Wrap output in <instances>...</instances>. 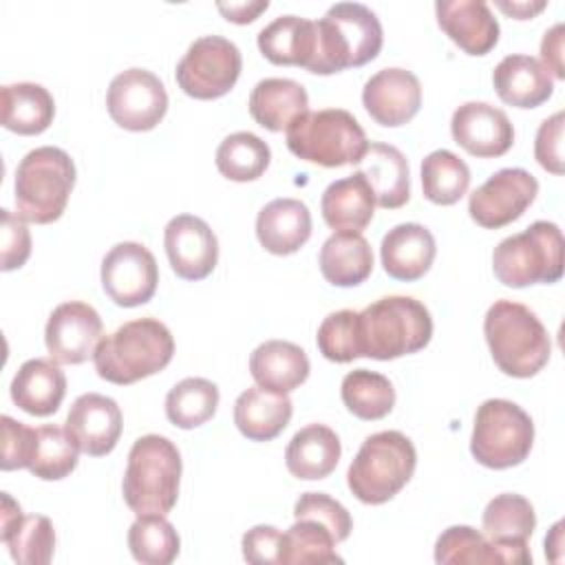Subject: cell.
Segmentation results:
<instances>
[{
  "label": "cell",
  "mask_w": 565,
  "mask_h": 565,
  "mask_svg": "<svg viewBox=\"0 0 565 565\" xmlns=\"http://www.w3.org/2000/svg\"><path fill=\"white\" fill-rule=\"evenodd\" d=\"M172 355L170 329L157 318H137L97 342L93 364L102 380L124 386L163 371Z\"/></svg>",
  "instance_id": "cell-1"
},
{
  "label": "cell",
  "mask_w": 565,
  "mask_h": 565,
  "mask_svg": "<svg viewBox=\"0 0 565 565\" xmlns=\"http://www.w3.org/2000/svg\"><path fill=\"white\" fill-rule=\"evenodd\" d=\"M384 42L382 22L366 4L335 2L316 22V53L309 73L331 75L375 60Z\"/></svg>",
  "instance_id": "cell-2"
},
{
  "label": "cell",
  "mask_w": 565,
  "mask_h": 565,
  "mask_svg": "<svg viewBox=\"0 0 565 565\" xmlns=\"http://www.w3.org/2000/svg\"><path fill=\"white\" fill-rule=\"evenodd\" d=\"M430 338V311L411 296H384L358 311L360 358L395 360L422 351Z\"/></svg>",
  "instance_id": "cell-3"
},
{
  "label": "cell",
  "mask_w": 565,
  "mask_h": 565,
  "mask_svg": "<svg viewBox=\"0 0 565 565\" xmlns=\"http://www.w3.org/2000/svg\"><path fill=\"white\" fill-rule=\"evenodd\" d=\"M494 364L510 377H532L550 360V335L539 316L514 300H494L483 318Z\"/></svg>",
  "instance_id": "cell-4"
},
{
  "label": "cell",
  "mask_w": 565,
  "mask_h": 565,
  "mask_svg": "<svg viewBox=\"0 0 565 565\" xmlns=\"http://www.w3.org/2000/svg\"><path fill=\"white\" fill-rule=\"evenodd\" d=\"M181 452L163 435L139 437L130 452L121 481L126 505L137 514H168L179 499Z\"/></svg>",
  "instance_id": "cell-5"
},
{
  "label": "cell",
  "mask_w": 565,
  "mask_h": 565,
  "mask_svg": "<svg viewBox=\"0 0 565 565\" xmlns=\"http://www.w3.org/2000/svg\"><path fill=\"white\" fill-rule=\"evenodd\" d=\"M75 163L66 150L40 146L29 150L15 168V207L18 214L38 225L57 221L75 185Z\"/></svg>",
  "instance_id": "cell-6"
},
{
  "label": "cell",
  "mask_w": 565,
  "mask_h": 565,
  "mask_svg": "<svg viewBox=\"0 0 565 565\" xmlns=\"http://www.w3.org/2000/svg\"><path fill=\"white\" fill-rule=\"evenodd\" d=\"M415 466L413 441L399 430H380L362 441L347 470V483L358 501L380 505L411 481Z\"/></svg>",
  "instance_id": "cell-7"
},
{
  "label": "cell",
  "mask_w": 565,
  "mask_h": 565,
  "mask_svg": "<svg viewBox=\"0 0 565 565\" xmlns=\"http://www.w3.org/2000/svg\"><path fill=\"white\" fill-rule=\"evenodd\" d=\"M287 148L302 161L322 168L360 163L369 139L360 121L342 108L307 110L285 130Z\"/></svg>",
  "instance_id": "cell-8"
},
{
  "label": "cell",
  "mask_w": 565,
  "mask_h": 565,
  "mask_svg": "<svg viewBox=\"0 0 565 565\" xmlns=\"http://www.w3.org/2000/svg\"><path fill=\"white\" fill-rule=\"evenodd\" d=\"M499 282L521 289L536 282H556L563 276V234L552 221H534L527 230L503 238L492 252Z\"/></svg>",
  "instance_id": "cell-9"
},
{
  "label": "cell",
  "mask_w": 565,
  "mask_h": 565,
  "mask_svg": "<svg viewBox=\"0 0 565 565\" xmlns=\"http://www.w3.org/2000/svg\"><path fill=\"white\" fill-rule=\"evenodd\" d=\"M534 444L532 417L514 402L492 397L475 413L472 457L492 470H505L527 459Z\"/></svg>",
  "instance_id": "cell-10"
},
{
  "label": "cell",
  "mask_w": 565,
  "mask_h": 565,
  "mask_svg": "<svg viewBox=\"0 0 565 565\" xmlns=\"http://www.w3.org/2000/svg\"><path fill=\"white\" fill-rule=\"evenodd\" d=\"M243 68L241 51L223 35L194 40L179 60L174 77L179 88L194 99H216L227 95Z\"/></svg>",
  "instance_id": "cell-11"
},
{
  "label": "cell",
  "mask_w": 565,
  "mask_h": 565,
  "mask_svg": "<svg viewBox=\"0 0 565 565\" xmlns=\"http://www.w3.org/2000/svg\"><path fill=\"white\" fill-rule=\"evenodd\" d=\"M106 108L110 119L126 130H152L166 117L168 93L152 71L135 66L110 79Z\"/></svg>",
  "instance_id": "cell-12"
},
{
  "label": "cell",
  "mask_w": 565,
  "mask_h": 565,
  "mask_svg": "<svg viewBox=\"0 0 565 565\" xmlns=\"http://www.w3.org/2000/svg\"><path fill=\"white\" fill-rule=\"evenodd\" d=\"M539 194V181L523 168H501L488 177L468 199L470 218L486 227L499 230L521 218Z\"/></svg>",
  "instance_id": "cell-13"
},
{
  "label": "cell",
  "mask_w": 565,
  "mask_h": 565,
  "mask_svg": "<svg viewBox=\"0 0 565 565\" xmlns=\"http://www.w3.org/2000/svg\"><path fill=\"white\" fill-rule=\"evenodd\" d=\"M159 285V267L152 252L135 241L113 245L102 260V287L119 307L148 302Z\"/></svg>",
  "instance_id": "cell-14"
},
{
  "label": "cell",
  "mask_w": 565,
  "mask_h": 565,
  "mask_svg": "<svg viewBox=\"0 0 565 565\" xmlns=\"http://www.w3.org/2000/svg\"><path fill=\"white\" fill-rule=\"evenodd\" d=\"M483 536L494 545L499 563L527 565L532 554L527 550V539L536 527V514L532 503L514 492L497 494L488 501L483 516Z\"/></svg>",
  "instance_id": "cell-15"
},
{
  "label": "cell",
  "mask_w": 565,
  "mask_h": 565,
  "mask_svg": "<svg viewBox=\"0 0 565 565\" xmlns=\"http://www.w3.org/2000/svg\"><path fill=\"white\" fill-rule=\"evenodd\" d=\"M102 318L88 302L68 300L57 305L44 329V342L51 360L57 364H82L102 340Z\"/></svg>",
  "instance_id": "cell-16"
},
{
  "label": "cell",
  "mask_w": 565,
  "mask_h": 565,
  "mask_svg": "<svg viewBox=\"0 0 565 565\" xmlns=\"http://www.w3.org/2000/svg\"><path fill=\"white\" fill-rule=\"evenodd\" d=\"M163 245L172 271L183 280H203L218 263L216 234L194 214L172 216L163 232Z\"/></svg>",
  "instance_id": "cell-17"
},
{
  "label": "cell",
  "mask_w": 565,
  "mask_h": 565,
  "mask_svg": "<svg viewBox=\"0 0 565 565\" xmlns=\"http://www.w3.org/2000/svg\"><path fill=\"white\" fill-rule=\"evenodd\" d=\"M450 132L468 154L492 159L505 154L514 143V126L508 115L488 102H466L450 119Z\"/></svg>",
  "instance_id": "cell-18"
},
{
  "label": "cell",
  "mask_w": 565,
  "mask_h": 565,
  "mask_svg": "<svg viewBox=\"0 0 565 565\" xmlns=\"http://www.w3.org/2000/svg\"><path fill=\"white\" fill-rule=\"evenodd\" d=\"M362 104L380 126L395 128L419 113L422 84L417 75L406 68H382L366 79Z\"/></svg>",
  "instance_id": "cell-19"
},
{
  "label": "cell",
  "mask_w": 565,
  "mask_h": 565,
  "mask_svg": "<svg viewBox=\"0 0 565 565\" xmlns=\"http://www.w3.org/2000/svg\"><path fill=\"white\" fill-rule=\"evenodd\" d=\"M121 411L113 397L102 393L79 395L66 415L64 428L79 446L82 452L90 457L108 455L121 435Z\"/></svg>",
  "instance_id": "cell-20"
},
{
  "label": "cell",
  "mask_w": 565,
  "mask_h": 565,
  "mask_svg": "<svg viewBox=\"0 0 565 565\" xmlns=\"http://www.w3.org/2000/svg\"><path fill=\"white\" fill-rule=\"evenodd\" d=\"M439 29L468 55H486L499 42V22L483 0H437Z\"/></svg>",
  "instance_id": "cell-21"
},
{
  "label": "cell",
  "mask_w": 565,
  "mask_h": 565,
  "mask_svg": "<svg viewBox=\"0 0 565 565\" xmlns=\"http://www.w3.org/2000/svg\"><path fill=\"white\" fill-rule=\"evenodd\" d=\"M437 254L435 236L422 223H399L391 227L380 245L384 271L404 282L419 280Z\"/></svg>",
  "instance_id": "cell-22"
},
{
  "label": "cell",
  "mask_w": 565,
  "mask_h": 565,
  "mask_svg": "<svg viewBox=\"0 0 565 565\" xmlns=\"http://www.w3.org/2000/svg\"><path fill=\"white\" fill-rule=\"evenodd\" d=\"M258 243L276 256L298 252L311 236V212L298 199H274L256 216Z\"/></svg>",
  "instance_id": "cell-23"
},
{
  "label": "cell",
  "mask_w": 565,
  "mask_h": 565,
  "mask_svg": "<svg viewBox=\"0 0 565 565\" xmlns=\"http://www.w3.org/2000/svg\"><path fill=\"white\" fill-rule=\"evenodd\" d=\"M492 84L501 102L516 108H536L554 93L547 68L532 55H505L492 71Z\"/></svg>",
  "instance_id": "cell-24"
},
{
  "label": "cell",
  "mask_w": 565,
  "mask_h": 565,
  "mask_svg": "<svg viewBox=\"0 0 565 565\" xmlns=\"http://www.w3.org/2000/svg\"><path fill=\"white\" fill-rule=\"evenodd\" d=\"M66 395V375L55 360H26L11 380V399L29 415H53Z\"/></svg>",
  "instance_id": "cell-25"
},
{
  "label": "cell",
  "mask_w": 565,
  "mask_h": 565,
  "mask_svg": "<svg viewBox=\"0 0 565 565\" xmlns=\"http://www.w3.org/2000/svg\"><path fill=\"white\" fill-rule=\"evenodd\" d=\"M360 172L366 177L375 203L384 210H397L411 199V170L404 152L391 143L373 141L369 143Z\"/></svg>",
  "instance_id": "cell-26"
},
{
  "label": "cell",
  "mask_w": 565,
  "mask_h": 565,
  "mask_svg": "<svg viewBox=\"0 0 565 565\" xmlns=\"http://www.w3.org/2000/svg\"><path fill=\"white\" fill-rule=\"evenodd\" d=\"M320 212L331 230L362 234L375 212V194L366 177L358 170L329 183L320 199Z\"/></svg>",
  "instance_id": "cell-27"
},
{
  "label": "cell",
  "mask_w": 565,
  "mask_h": 565,
  "mask_svg": "<svg viewBox=\"0 0 565 565\" xmlns=\"http://www.w3.org/2000/svg\"><path fill=\"white\" fill-rule=\"evenodd\" d=\"M294 413L287 393H276L263 386L243 391L234 402V424L243 437L252 441H269L278 437Z\"/></svg>",
  "instance_id": "cell-28"
},
{
  "label": "cell",
  "mask_w": 565,
  "mask_h": 565,
  "mask_svg": "<svg viewBox=\"0 0 565 565\" xmlns=\"http://www.w3.org/2000/svg\"><path fill=\"white\" fill-rule=\"evenodd\" d=\"M249 373L263 388L291 393L309 377V358L294 342L267 340L252 351Z\"/></svg>",
  "instance_id": "cell-29"
},
{
  "label": "cell",
  "mask_w": 565,
  "mask_h": 565,
  "mask_svg": "<svg viewBox=\"0 0 565 565\" xmlns=\"http://www.w3.org/2000/svg\"><path fill=\"white\" fill-rule=\"evenodd\" d=\"M247 106L258 126L280 132L309 110V95L296 79L265 77L252 88Z\"/></svg>",
  "instance_id": "cell-30"
},
{
  "label": "cell",
  "mask_w": 565,
  "mask_h": 565,
  "mask_svg": "<svg viewBox=\"0 0 565 565\" xmlns=\"http://www.w3.org/2000/svg\"><path fill=\"white\" fill-rule=\"evenodd\" d=\"M342 455L340 437L324 424H309L300 428L287 444V470L305 481L329 477Z\"/></svg>",
  "instance_id": "cell-31"
},
{
  "label": "cell",
  "mask_w": 565,
  "mask_h": 565,
  "mask_svg": "<svg viewBox=\"0 0 565 565\" xmlns=\"http://www.w3.org/2000/svg\"><path fill=\"white\" fill-rule=\"evenodd\" d=\"M256 42L271 64L309 68L316 53V22L298 15H278L258 31Z\"/></svg>",
  "instance_id": "cell-32"
},
{
  "label": "cell",
  "mask_w": 565,
  "mask_h": 565,
  "mask_svg": "<svg viewBox=\"0 0 565 565\" xmlns=\"http://www.w3.org/2000/svg\"><path fill=\"white\" fill-rule=\"evenodd\" d=\"M55 117L53 95L35 82H15L0 88L2 126L18 135H40Z\"/></svg>",
  "instance_id": "cell-33"
},
{
  "label": "cell",
  "mask_w": 565,
  "mask_h": 565,
  "mask_svg": "<svg viewBox=\"0 0 565 565\" xmlns=\"http://www.w3.org/2000/svg\"><path fill=\"white\" fill-rule=\"evenodd\" d=\"M318 265L327 282L355 287L373 271V249L358 232H335L322 243Z\"/></svg>",
  "instance_id": "cell-34"
},
{
  "label": "cell",
  "mask_w": 565,
  "mask_h": 565,
  "mask_svg": "<svg viewBox=\"0 0 565 565\" xmlns=\"http://www.w3.org/2000/svg\"><path fill=\"white\" fill-rule=\"evenodd\" d=\"M216 168L230 181H256L265 174L271 161V150L267 141L258 135L238 130L227 135L216 148Z\"/></svg>",
  "instance_id": "cell-35"
},
{
  "label": "cell",
  "mask_w": 565,
  "mask_h": 565,
  "mask_svg": "<svg viewBox=\"0 0 565 565\" xmlns=\"http://www.w3.org/2000/svg\"><path fill=\"white\" fill-rule=\"evenodd\" d=\"M340 395L349 413L360 419H382L395 406V388L382 373L369 369H355L344 375Z\"/></svg>",
  "instance_id": "cell-36"
},
{
  "label": "cell",
  "mask_w": 565,
  "mask_h": 565,
  "mask_svg": "<svg viewBox=\"0 0 565 565\" xmlns=\"http://www.w3.org/2000/svg\"><path fill=\"white\" fill-rule=\"evenodd\" d=\"M470 185V170L455 152L439 148L422 161V190L424 196L437 205L457 203Z\"/></svg>",
  "instance_id": "cell-37"
},
{
  "label": "cell",
  "mask_w": 565,
  "mask_h": 565,
  "mask_svg": "<svg viewBox=\"0 0 565 565\" xmlns=\"http://www.w3.org/2000/svg\"><path fill=\"white\" fill-rule=\"evenodd\" d=\"M218 386L205 377H185L166 395V415L179 428H196L214 417Z\"/></svg>",
  "instance_id": "cell-38"
},
{
  "label": "cell",
  "mask_w": 565,
  "mask_h": 565,
  "mask_svg": "<svg viewBox=\"0 0 565 565\" xmlns=\"http://www.w3.org/2000/svg\"><path fill=\"white\" fill-rule=\"evenodd\" d=\"M128 547L139 563L168 565L179 556L181 539L163 514H141L128 530Z\"/></svg>",
  "instance_id": "cell-39"
},
{
  "label": "cell",
  "mask_w": 565,
  "mask_h": 565,
  "mask_svg": "<svg viewBox=\"0 0 565 565\" xmlns=\"http://www.w3.org/2000/svg\"><path fill=\"white\" fill-rule=\"evenodd\" d=\"M79 446L66 433V428L46 424L35 428V446L29 461V472L44 481H57L68 477L77 466Z\"/></svg>",
  "instance_id": "cell-40"
},
{
  "label": "cell",
  "mask_w": 565,
  "mask_h": 565,
  "mask_svg": "<svg viewBox=\"0 0 565 565\" xmlns=\"http://www.w3.org/2000/svg\"><path fill=\"white\" fill-rule=\"evenodd\" d=\"M335 539L322 523L313 519H296V523L282 532L280 565H302V563H342L335 554Z\"/></svg>",
  "instance_id": "cell-41"
},
{
  "label": "cell",
  "mask_w": 565,
  "mask_h": 565,
  "mask_svg": "<svg viewBox=\"0 0 565 565\" xmlns=\"http://www.w3.org/2000/svg\"><path fill=\"white\" fill-rule=\"evenodd\" d=\"M0 541L9 547V554L20 565H46L55 550V530L49 516L22 514V519Z\"/></svg>",
  "instance_id": "cell-42"
},
{
  "label": "cell",
  "mask_w": 565,
  "mask_h": 565,
  "mask_svg": "<svg viewBox=\"0 0 565 565\" xmlns=\"http://www.w3.org/2000/svg\"><path fill=\"white\" fill-rule=\"evenodd\" d=\"M435 561L439 565H463V563H499L494 545L470 525L446 527L435 543Z\"/></svg>",
  "instance_id": "cell-43"
},
{
  "label": "cell",
  "mask_w": 565,
  "mask_h": 565,
  "mask_svg": "<svg viewBox=\"0 0 565 565\" xmlns=\"http://www.w3.org/2000/svg\"><path fill=\"white\" fill-rule=\"evenodd\" d=\"M320 353L338 364L353 362L360 358V344H358V311L353 309H340L329 313L316 335Z\"/></svg>",
  "instance_id": "cell-44"
},
{
  "label": "cell",
  "mask_w": 565,
  "mask_h": 565,
  "mask_svg": "<svg viewBox=\"0 0 565 565\" xmlns=\"http://www.w3.org/2000/svg\"><path fill=\"white\" fill-rule=\"evenodd\" d=\"M294 516L296 519H313V521L322 523L324 527H329V532L333 534V539L338 543L349 539L351 527H353L349 510L340 501H335L333 497H329L324 492H302L294 505Z\"/></svg>",
  "instance_id": "cell-45"
},
{
  "label": "cell",
  "mask_w": 565,
  "mask_h": 565,
  "mask_svg": "<svg viewBox=\"0 0 565 565\" xmlns=\"http://www.w3.org/2000/svg\"><path fill=\"white\" fill-rule=\"evenodd\" d=\"M2 225H0V245H2V271L20 269L29 256H31V234L20 214H13L9 210H0Z\"/></svg>",
  "instance_id": "cell-46"
},
{
  "label": "cell",
  "mask_w": 565,
  "mask_h": 565,
  "mask_svg": "<svg viewBox=\"0 0 565 565\" xmlns=\"http://www.w3.org/2000/svg\"><path fill=\"white\" fill-rule=\"evenodd\" d=\"M2 470H18L29 468L33 446H35V428L24 426L22 422H15L9 415H2Z\"/></svg>",
  "instance_id": "cell-47"
},
{
  "label": "cell",
  "mask_w": 565,
  "mask_h": 565,
  "mask_svg": "<svg viewBox=\"0 0 565 565\" xmlns=\"http://www.w3.org/2000/svg\"><path fill=\"white\" fill-rule=\"evenodd\" d=\"M534 157L543 170L563 174V110L541 121L534 141Z\"/></svg>",
  "instance_id": "cell-48"
},
{
  "label": "cell",
  "mask_w": 565,
  "mask_h": 565,
  "mask_svg": "<svg viewBox=\"0 0 565 565\" xmlns=\"http://www.w3.org/2000/svg\"><path fill=\"white\" fill-rule=\"evenodd\" d=\"M243 558L256 565L280 563L282 532L274 525H254L243 534Z\"/></svg>",
  "instance_id": "cell-49"
},
{
  "label": "cell",
  "mask_w": 565,
  "mask_h": 565,
  "mask_svg": "<svg viewBox=\"0 0 565 565\" xmlns=\"http://www.w3.org/2000/svg\"><path fill=\"white\" fill-rule=\"evenodd\" d=\"M541 57L547 73L556 79H565V66H563V24H554L550 31H545L541 40Z\"/></svg>",
  "instance_id": "cell-50"
},
{
  "label": "cell",
  "mask_w": 565,
  "mask_h": 565,
  "mask_svg": "<svg viewBox=\"0 0 565 565\" xmlns=\"http://www.w3.org/2000/svg\"><path fill=\"white\" fill-rule=\"evenodd\" d=\"M216 7L225 15V20L236 24H247V22H254L258 13H263L269 7V2L267 0H247V2H230V4L218 2Z\"/></svg>",
  "instance_id": "cell-51"
},
{
  "label": "cell",
  "mask_w": 565,
  "mask_h": 565,
  "mask_svg": "<svg viewBox=\"0 0 565 565\" xmlns=\"http://www.w3.org/2000/svg\"><path fill=\"white\" fill-rule=\"evenodd\" d=\"M545 4H547L545 0H536V2H503V0H499L497 2V7L501 11H505L508 15L516 18V20H527V18L536 15L541 9H545Z\"/></svg>",
  "instance_id": "cell-52"
},
{
  "label": "cell",
  "mask_w": 565,
  "mask_h": 565,
  "mask_svg": "<svg viewBox=\"0 0 565 565\" xmlns=\"http://www.w3.org/2000/svg\"><path fill=\"white\" fill-rule=\"evenodd\" d=\"M563 521H558V523H554V527L550 530V534L545 536V554L554 561V550L556 552H561V547H563Z\"/></svg>",
  "instance_id": "cell-53"
}]
</instances>
